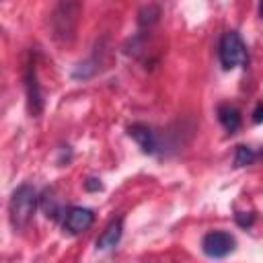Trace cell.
<instances>
[{"label": "cell", "instance_id": "obj_2", "mask_svg": "<svg viewBox=\"0 0 263 263\" xmlns=\"http://www.w3.org/2000/svg\"><path fill=\"white\" fill-rule=\"evenodd\" d=\"M37 201H39L37 191L29 183H23L12 191L8 199V218L14 230H25L29 226V222L33 220Z\"/></svg>", "mask_w": 263, "mask_h": 263}, {"label": "cell", "instance_id": "obj_4", "mask_svg": "<svg viewBox=\"0 0 263 263\" xmlns=\"http://www.w3.org/2000/svg\"><path fill=\"white\" fill-rule=\"evenodd\" d=\"M234 247H236L234 236L224 230H212L201 238V251L212 259H222L230 255Z\"/></svg>", "mask_w": 263, "mask_h": 263}, {"label": "cell", "instance_id": "obj_5", "mask_svg": "<svg viewBox=\"0 0 263 263\" xmlns=\"http://www.w3.org/2000/svg\"><path fill=\"white\" fill-rule=\"evenodd\" d=\"M25 90H27V107L29 113L33 117H37L43 111V95H41V86L37 82V70H35V62L29 60L25 64Z\"/></svg>", "mask_w": 263, "mask_h": 263}, {"label": "cell", "instance_id": "obj_13", "mask_svg": "<svg viewBox=\"0 0 263 263\" xmlns=\"http://www.w3.org/2000/svg\"><path fill=\"white\" fill-rule=\"evenodd\" d=\"M234 218H236V224H238V226H242V228L251 226V224H253V220H255V216H253V214H236Z\"/></svg>", "mask_w": 263, "mask_h": 263}, {"label": "cell", "instance_id": "obj_11", "mask_svg": "<svg viewBox=\"0 0 263 263\" xmlns=\"http://www.w3.org/2000/svg\"><path fill=\"white\" fill-rule=\"evenodd\" d=\"M259 156H261V152H255L253 148L240 144V146H236V152H234V164L236 166H247V164H253Z\"/></svg>", "mask_w": 263, "mask_h": 263}, {"label": "cell", "instance_id": "obj_15", "mask_svg": "<svg viewBox=\"0 0 263 263\" xmlns=\"http://www.w3.org/2000/svg\"><path fill=\"white\" fill-rule=\"evenodd\" d=\"M253 121L255 123H261L263 121V105H257V109L253 111Z\"/></svg>", "mask_w": 263, "mask_h": 263}, {"label": "cell", "instance_id": "obj_8", "mask_svg": "<svg viewBox=\"0 0 263 263\" xmlns=\"http://www.w3.org/2000/svg\"><path fill=\"white\" fill-rule=\"evenodd\" d=\"M121 232H123V220H121V218L111 220L109 226L103 230V234L97 238V249H99V251H109V249H113V247L119 242Z\"/></svg>", "mask_w": 263, "mask_h": 263}, {"label": "cell", "instance_id": "obj_10", "mask_svg": "<svg viewBox=\"0 0 263 263\" xmlns=\"http://www.w3.org/2000/svg\"><path fill=\"white\" fill-rule=\"evenodd\" d=\"M39 205H41V210H43V214L47 218L55 220L60 216V205H58V199H55V195H53L51 189H45L43 191V195L39 197Z\"/></svg>", "mask_w": 263, "mask_h": 263}, {"label": "cell", "instance_id": "obj_6", "mask_svg": "<svg viewBox=\"0 0 263 263\" xmlns=\"http://www.w3.org/2000/svg\"><path fill=\"white\" fill-rule=\"evenodd\" d=\"M95 222V212L88 210V208H80V205H74L66 212V218H64V228L66 232L70 234H80L84 230H88Z\"/></svg>", "mask_w": 263, "mask_h": 263}, {"label": "cell", "instance_id": "obj_16", "mask_svg": "<svg viewBox=\"0 0 263 263\" xmlns=\"http://www.w3.org/2000/svg\"><path fill=\"white\" fill-rule=\"evenodd\" d=\"M259 14H261V18H263V0L259 2Z\"/></svg>", "mask_w": 263, "mask_h": 263}, {"label": "cell", "instance_id": "obj_1", "mask_svg": "<svg viewBox=\"0 0 263 263\" xmlns=\"http://www.w3.org/2000/svg\"><path fill=\"white\" fill-rule=\"evenodd\" d=\"M82 6L78 0H62L51 14V35L58 43L68 45L76 37V27L80 21Z\"/></svg>", "mask_w": 263, "mask_h": 263}, {"label": "cell", "instance_id": "obj_9", "mask_svg": "<svg viewBox=\"0 0 263 263\" xmlns=\"http://www.w3.org/2000/svg\"><path fill=\"white\" fill-rule=\"evenodd\" d=\"M218 121L222 123V127L230 134H234L240 127V113L236 107L232 105H220L218 107Z\"/></svg>", "mask_w": 263, "mask_h": 263}, {"label": "cell", "instance_id": "obj_7", "mask_svg": "<svg viewBox=\"0 0 263 263\" xmlns=\"http://www.w3.org/2000/svg\"><path fill=\"white\" fill-rule=\"evenodd\" d=\"M127 136L136 140V144L142 148V152L146 154H156L158 152V138H156V132L146 125V123H132L127 125Z\"/></svg>", "mask_w": 263, "mask_h": 263}, {"label": "cell", "instance_id": "obj_3", "mask_svg": "<svg viewBox=\"0 0 263 263\" xmlns=\"http://www.w3.org/2000/svg\"><path fill=\"white\" fill-rule=\"evenodd\" d=\"M218 55H220V64L224 70H232L236 66L247 64V47L236 31H226L220 37Z\"/></svg>", "mask_w": 263, "mask_h": 263}, {"label": "cell", "instance_id": "obj_12", "mask_svg": "<svg viewBox=\"0 0 263 263\" xmlns=\"http://www.w3.org/2000/svg\"><path fill=\"white\" fill-rule=\"evenodd\" d=\"M158 16H160V10L156 8V6H144L142 10H140V25L142 27H150V25H154L156 21H158Z\"/></svg>", "mask_w": 263, "mask_h": 263}, {"label": "cell", "instance_id": "obj_14", "mask_svg": "<svg viewBox=\"0 0 263 263\" xmlns=\"http://www.w3.org/2000/svg\"><path fill=\"white\" fill-rule=\"evenodd\" d=\"M84 187H86L88 191H99V189H101L103 185L99 183V179H88V181L84 183Z\"/></svg>", "mask_w": 263, "mask_h": 263}]
</instances>
